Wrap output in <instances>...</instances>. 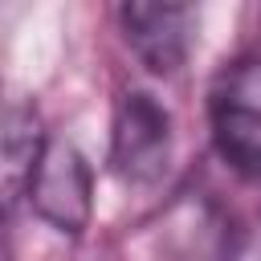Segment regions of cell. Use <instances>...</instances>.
I'll list each match as a JSON object with an SVG mask.
<instances>
[{"label":"cell","instance_id":"1","mask_svg":"<svg viewBox=\"0 0 261 261\" xmlns=\"http://www.w3.org/2000/svg\"><path fill=\"white\" fill-rule=\"evenodd\" d=\"M208 126L228 167L261 171V53H241L216 69L208 86Z\"/></svg>","mask_w":261,"mask_h":261},{"label":"cell","instance_id":"2","mask_svg":"<svg viewBox=\"0 0 261 261\" xmlns=\"http://www.w3.org/2000/svg\"><path fill=\"white\" fill-rule=\"evenodd\" d=\"M110 163L126 184H155L171 163V114L147 90H122L110 126Z\"/></svg>","mask_w":261,"mask_h":261},{"label":"cell","instance_id":"3","mask_svg":"<svg viewBox=\"0 0 261 261\" xmlns=\"http://www.w3.org/2000/svg\"><path fill=\"white\" fill-rule=\"evenodd\" d=\"M33 212L53 224L65 237H77L90 224V208H94V179H90V163L82 159V151L65 139H53L37 179L29 188Z\"/></svg>","mask_w":261,"mask_h":261},{"label":"cell","instance_id":"4","mask_svg":"<svg viewBox=\"0 0 261 261\" xmlns=\"http://www.w3.org/2000/svg\"><path fill=\"white\" fill-rule=\"evenodd\" d=\"M118 24L135 57L159 77L179 73V65L192 53L196 12L188 4H122Z\"/></svg>","mask_w":261,"mask_h":261},{"label":"cell","instance_id":"5","mask_svg":"<svg viewBox=\"0 0 261 261\" xmlns=\"http://www.w3.org/2000/svg\"><path fill=\"white\" fill-rule=\"evenodd\" d=\"M45 151L49 139L41 130V114L29 102H12L4 110V139H0V184H4L8 212L20 204V196H29Z\"/></svg>","mask_w":261,"mask_h":261}]
</instances>
